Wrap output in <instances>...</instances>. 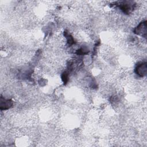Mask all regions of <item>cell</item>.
Here are the masks:
<instances>
[{
    "mask_svg": "<svg viewBox=\"0 0 147 147\" xmlns=\"http://www.w3.org/2000/svg\"><path fill=\"white\" fill-rule=\"evenodd\" d=\"M68 75H67V72H64L63 73V75H62V80L64 82V83H67V82L68 81Z\"/></svg>",
    "mask_w": 147,
    "mask_h": 147,
    "instance_id": "4",
    "label": "cell"
},
{
    "mask_svg": "<svg viewBox=\"0 0 147 147\" xmlns=\"http://www.w3.org/2000/svg\"><path fill=\"white\" fill-rule=\"evenodd\" d=\"M12 105V102L10 100H4V102L1 99V109H7Z\"/></svg>",
    "mask_w": 147,
    "mask_h": 147,
    "instance_id": "3",
    "label": "cell"
},
{
    "mask_svg": "<svg viewBox=\"0 0 147 147\" xmlns=\"http://www.w3.org/2000/svg\"><path fill=\"white\" fill-rule=\"evenodd\" d=\"M134 32L137 34H141L142 36L146 35V21L141 22L139 25L136 28Z\"/></svg>",
    "mask_w": 147,
    "mask_h": 147,
    "instance_id": "2",
    "label": "cell"
},
{
    "mask_svg": "<svg viewBox=\"0 0 147 147\" xmlns=\"http://www.w3.org/2000/svg\"><path fill=\"white\" fill-rule=\"evenodd\" d=\"M147 71V66L146 63H142L138 64L136 68V72L140 76L146 75Z\"/></svg>",
    "mask_w": 147,
    "mask_h": 147,
    "instance_id": "1",
    "label": "cell"
}]
</instances>
